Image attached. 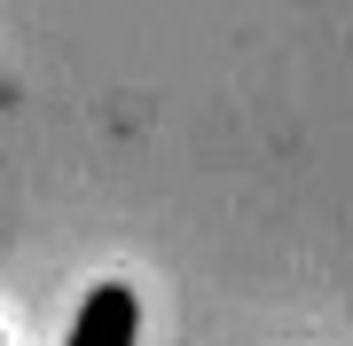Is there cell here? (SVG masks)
<instances>
[{
    "instance_id": "cell-1",
    "label": "cell",
    "mask_w": 353,
    "mask_h": 346,
    "mask_svg": "<svg viewBox=\"0 0 353 346\" xmlns=\"http://www.w3.org/2000/svg\"><path fill=\"white\" fill-rule=\"evenodd\" d=\"M134 323H141V307H134L126 283H94V291L79 299L71 346H134Z\"/></svg>"
}]
</instances>
